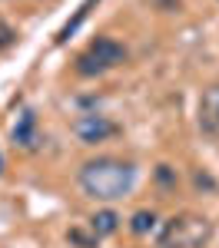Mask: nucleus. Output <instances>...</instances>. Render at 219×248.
<instances>
[{"label": "nucleus", "mask_w": 219, "mask_h": 248, "mask_svg": "<svg viewBox=\"0 0 219 248\" xmlns=\"http://www.w3.org/2000/svg\"><path fill=\"white\" fill-rule=\"evenodd\" d=\"M126 60V50L119 46L117 40L110 37H100L83 57L77 60V73H83V77H93V73H103V70H110V66H119Z\"/></svg>", "instance_id": "obj_3"}, {"label": "nucleus", "mask_w": 219, "mask_h": 248, "mask_svg": "<svg viewBox=\"0 0 219 248\" xmlns=\"http://www.w3.org/2000/svg\"><path fill=\"white\" fill-rule=\"evenodd\" d=\"M14 139H17L23 149H37L40 146V133H37V119H34V113L20 116L17 129H14Z\"/></svg>", "instance_id": "obj_6"}, {"label": "nucleus", "mask_w": 219, "mask_h": 248, "mask_svg": "<svg viewBox=\"0 0 219 248\" xmlns=\"http://www.w3.org/2000/svg\"><path fill=\"white\" fill-rule=\"evenodd\" d=\"M156 229V215L153 212H136L133 215V232L136 235H146V232H153Z\"/></svg>", "instance_id": "obj_8"}, {"label": "nucleus", "mask_w": 219, "mask_h": 248, "mask_svg": "<svg viewBox=\"0 0 219 248\" xmlns=\"http://www.w3.org/2000/svg\"><path fill=\"white\" fill-rule=\"evenodd\" d=\"M117 225H119L117 212H97V215H93V235H113Z\"/></svg>", "instance_id": "obj_7"}, {"label": "nucleus", "mask_w": 219, "mask_h": 248, "mask_svg": "<svg viewBox=\"0 0 219 248\" xmlns=\"http://www.w3.org/2000/svg\"><path fill=\"white\" fill-rule=\"evenodd\" d=\"M199 119L209 133H219V86L206 90L202 93V103H199Z\"/></svg>", "instance_id": "obj_5"}, {"label": "nucleus", "mask_w": 219, "mask_h": 248, "mask_svg": "<svg viewBox=\"0 0 219 248\" xmlns=\"http://www.w3.org/2000/svg\"><path fill=\"white\" fill-rule=\"evenodd\" d=\"M113 133H117V126L106 116H83L77 123V136L83 142H103V139H110Z\"/></svg>", "instance_id": "obj_4"}, {"label": "nucleus", "mask_w": 219, "mask_h": 248, "mask_svg": "<svg viewBox=\"0 0 219 248\" xmlns=\"http://www.w3.org/2000/svg\"><path fill=\"white\" fill-rule=\"evenodd\" d=\"M93 3H97V0H86V3L80 7V10H77V17H73L70 23H67V27H63V30H60V40H67V37H70V33H73V30L80 27V23H83V17H86V10H90Z\"/></svg>", "instance_id": "obj_9"}, {"label": "nucleus", "mask_w": 219, "mask_h": 248, "mask_svg": "<svg viewBox=\"0 0 219 248\" xmlns=\"http://www.w3.org/2000/svg\"><path fill=\"white\" fill-rule=\"evenodd\" d=\"M209 238V222L196 215H179L173 222H166V229L159 235L163 248H202Z\"/></svg>", "instance_id": "obj_2"}, {"label": "nucleus", "mask_w": 219, "mask_h": 248, "mask_svg": "<svg viewBox=\"0 0 219 248\" xmlns=\"http://www.w3.org/2000/svg\"><path fill=\"white\" fill-rule=\"evenodd\" d=\"M136 182V169L119 159H97L80 169V186L93 199H123Z\"/></svg>", "instance_id": "obj_1"}]
</instances>
